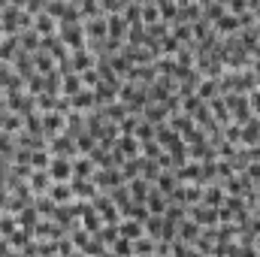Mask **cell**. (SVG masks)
<instances>
[{
	"mask_svg": "<svg viewBox=\"0 0 260 257\" xmlns=\"http://www.w3.org/2000/svg\"><path fill=\"white\" fill-rule=\"evenodd\" d=\"M49 173H52L55 182H70L73 179V164L67 160L64 154H55V160L49 164Z\"/></svg>",
	"mask_w": 260,
	"mask_h": 257,
	"instance_id": "6da1fadb",
	"label": "cell"
},
{
	"mask_svg": "<svg viewBox=\"0 0 260 257\" xmlns=\"http://www.w3.org/2000/svg\"><path fill=\"white\" fill-rule=\"evenodd\" d=\"M61 37L67 40L70 49H85V40H88L82 24H64V27H61Z\"/></svg>",
	"mask_w": 260,
	"mask_h": 257,
	"instance_id": "7a4b0ae2",
	"label": "cell"
},
{
	"mask_svg": "<svg viewBox=\"0 0 260 257\" xmlns=\"http://www.w3.org/2000/svg\"><path fill=\"white\" fill-rule=\"evenodd\" d=\"M94 200H97V206H94V209L103 215V224H118V221H121V212L115 209L112 197H106V200H103V197H94Z\"/></svg>",
	"mask_w": 260,
	"mask_h": 257,
	"instance_id": "3957f363",
	"label": "cell"
},
{
	"mask_svg": "<svg viewBox=\"0 0 260 257\" xmlns=\"http://www.w3.org/2000/svg\"><path fill=\"white\" fill-rule=\"evenodd\" d=\"M49 182H52V173H49V167H46V170L34 167V170H30V176H27V185H30V191H34V194L49 191Z\"/></svg>",
	"mask_w": 260,
	"mask_h": 257,
	"instance_id": "277c9868",
	"label": "cell"
},
{
	"mask_svg": "<svg viewBox=\"0 0 260 257\" xmlns=\"http://www.w3.org/2000/svg\"><path fill=\"white\" fill-rule=\"evenodd\" d=\"M70 188H73V197H82V200H94L97 197V185L88 182V179H82V176H73Z\"/></svg>",
	"mask_w": 260,
	"mask_h": 257,
	"instance_id": "5b68a950",
	"label": "cell"
},
{
	"mask_svg": "<svg viewBox=\"0 0 260 257\" xmlns=\"http://www.w3.org/2000/svg\"><path fill=\"white\" fill-rule=\"evenodd\" d=\"M191 218H194L197 224H215V221H221L218 218V206H206L203 200H200V206L191 209Z\"/></svg>",
	"mask_w": 260,
	"mask_h": 257,
	"instance_id": "8992f818",
	"label": "cell"
},
{
	"mask_svg": "<svg viewBox=\"0 0 260 257\" xmlns=\"http://www.w3.org/2000/svg\"><path fill=\"white\" fill-rule=\"evenodd\" d=\"M49 148H52V154H79V145H76V136H58V139H52L49 142Z\"/></svg>",
	"mask_w": 260,
	"mask_h": 257,
	"instance_id": "52a82bcc",
	"label": "cell"
},
{
	"mask_svg": "<svg viewBox=\"0 0 260 257\" xmlns=\"http://www.w3.org/2000/svg\"><path fill=\"white\" fill-rule=\"evenodd\" d=\"M124 182V173H118V170H112V167H106L103 173H97L94 176V185H100V188H115V185H121Z\"/></svg>",
	"mask_w": 260,
	"mask_h": 257,
	"instance_id": "ba28073f",
	"label": "cell"
},
{
	"mask_svg": "<svg viewBox=\"0 0 260 257\" xmlns=\"http://www.w3.org/2000/svg\"><path fill=\"white\" fill-rule=\"evenodd\" d=\"M176 179L179 182H203V164H182L176 167Z\"/></svg>",
	"mask_w": 260,
	"mask_h": 257,
	"instance_id": "9c48e42d",
	"label": "cell"
},
{
	"mask_svg": "<svg viewBox=\"0 0 260 257\" xmlns=\"http://www.w3.org/2000/svg\"><path fill=\"white\" fill-rule=\"evenodd\" d=\"M239 142L257 145L260 142V118H248V121H245V127L239 130Z\"/></svg>",
	"mask_w": 260,
	"mask_h": 257,
	"instance_id": "30bf717a",
	"label": "cell"
},
{
	"mask_svg": "<svg viewBox=\"0 0 260 257\" xmlns=\"http://www.w3.org/2000/svg\"><path fill=\"white\" fill-rule=\"evenodd\" d=\"M170 197H173L176 203H200V200H203V182H200V185H188V188L170 194Z\"/></svg>",
	"mask_w": 260,
	"mask_h": 257,
	"instance_id": "8fae6325",
	"label": "cell"
},
{
	"mask_svg": "<svg viewBox=\"0 0 260 257\" xmlns=\"http://www.w3.org/2000/svg\"><path fill=\"white\" fill-rule=\"evenodd\" d=\"M106 15H94L88 24H85V37L88 40H100V37H106Z\"/></svg>",
	"mask_w": 260,
	"mask_h": 257,
	"instance_id": "7c38bea8",
	"label": "cell"
},
{
	"mask_svg": "<svg viewBox=\"0 0 260 257\" xmlns=\"http://www.w3.org/2000/svg\"><path fill=\"white\" fill-rule=\"evenodd\" d=\"M94 103H97L94 88H82L79 94H73V97H70V106H73V109H91Z\"/></svg>",
	"mask_w": 260,
	"mask_h": 257,
	"instance_id": "4fadbf2b",
	"label": "cell"
},
{
	"mask_svg": "<svg viewBox=\"0 0 260 257\" xmlns=\"http://www.w3.org/2000/svg\"><path fill=\"white\" fill-rule=\"evenodd\" d=\"M82 227H85V230H91V233H97V230L103 227V215H97V209H94V206H88V209L82 212Z\"/></svg>",
	"mask_w": 260,
	"mask_h": 257,
	"instance_id": "5bb4252c",
	"label": "cell"
},
{
	"mask_svg": "<svg viewBox=\"0 0 260 257\" xmlns=\"http://www.w3.org/2000/svg\"><path fill=\"white\" fill-rule=\"evenodd\" d=\"M118 236H124V239H139V236H145L142 233V221H121L118 224Z\"/></svg>",
	"mask_w": 260,
	"mask_h": 257,
	"instance_id": "9a60e30c",
	"label": "cell"
},
{
	"mask_svg": "<svg viewBox=\"0 0 260 257\" xmlns=\"http://www.w3.org/2000/svg\"><path fill=\"white\" fill-rule=\"evenodd\" d=\"M67 127V118L61 112H55V115H43V130L46 133H61Z\"/></svg>",
	"mask_w": 260,
	"mask_h": 257,
	"instance_id": "2e32d148",
	"label": "cell"
},
{
	"mask_svg": "<svg viewBox=\"0 0 260 257\" xmlns=\"http://www.w3.org/2000/svg\"><path fill=\"white\" fill-rule=\"evenodd\" d=\"M91 173H94V160H91V157H82V154H76V164H73V176L91 179Z\"/></svg>",
	"mask_w": 260,
	"mask_h": 257,
	"instance_id": "e0dca14e",
	"label": "cell"
},
{
	"mask_svg": "<svg viewBox=\"0 0 260 257\" xmlns=\"http://www.w3.org/2000/svg\"><path fill=\"white\" fill-rule=\"evenodd\" d=\"M203 203L206 206H221L224 203V185H209L203 191Z\"/></svg>",
	"mask_w": 260,
	"mask_h": 257,
	"instance_id": "ac0fdd59",
	"label": "cell"
},
{
	"mask_svg": "<svg viewBox=\"0 0 260 257\" xmlns=\"http://www.w3.org/2000/svg\"><path fill=\"white\" fill-rule=\"evenodd\" d=\"M34 27H37V34H43V37L55 34V15H49V12H40V18L34 21Z\"/></svg>",
	"mask_w": 260,
	"mask_h": 257,
	"instance_id": "d6986e66",
	"label": "cell"
},
{
	"mask_svg": "<svg viewBox=\"0 0 260 257\" xmlns=\"http://www.w3.org/2000/svg\"><path fill=\"white\" fill-rule=\"evenodd\" d=\"M70 64L76 73H82V70H88V67L94 64V58H91V52H85V49H76V55L70 58Z\"/></svg>",
	"mask_w": 260,
	"mask_h": 257,
	"instance_id": "ffe728a7",
	"label": "cell"
},
{
	"mask_svg": "<svg viewBox=\"0 0 260 257\" xmlns=\"http://www.w3.org/2000/svg\"><path fill=\"white\" fill-rule=\"evenodd\" d=\"M145 206H148V212H151V215H164V212H167V206H164V194H160V191L148 194V197H145Z\"/></svg>",
	"mask_w": 260,
	"mask_h": 257,
	"instance_id": "44dd1931",
	"label": "cell"
},
{
	"mask_svg": "<svg viewBox=\"0 0 260 257\" xmlns=\"http://www.w3.org/2000/svg\"><path fill=\"white\" fill-rule=\"evenodd\" d=\"M82 88H85V85H82V76H79V73H67V79H64V88H61V91H64L67 97H73V94H79Z\"/></svg>",
	"mask_w": 260,
	"mask_h": 257,
	"instance_id": "7402d4cb",
	"label": "cell"
},
{
	"mask_svg": "<svg viewBox=\"0 0 260 257\" xmlns=\"http://www.w3.org/2000/svg\"><path fill=\"white\" fill-rule=\"evenodd\" d=\"M106 27H109V37H112V40H121V37H124V18L106 15Z\"/></svg>",
	"mask_w": 260,
	"mask_h": 257,
	"instance_id": "603a6c76",
	"label": "cell"
},
{
	"mask_svg": "<svg viewBox=\"0 0 260 257\" xmlns=\"http://www.w3.org/2000/svg\"><path fill=\"white\" fill-rule=\"evenodd\" d=\"M118 151H121V154H136V151H139V139H133V133H121Z\"/></svg>",
	"mask_w": 260,
	"mask_h": 257,
	"instance_id": "cb8c5ba5",
	"label": "cell"
},
{
	"mask_svg": "<svg viewBox=\"0 0 260 257\" xmlns=\"http://www.w3.org/2000/svg\"><path fill=\"white\" fill-rule=\"evenodd\" d=\"M130 194H133V200H136V203H142V200H145V197H148V182H145V179H136V176H133V185H130Z\"/></svg>",
	"mask_w": 260,
	"mask_h": 257,
	"instance_id": "d4e9b609",
	"label": "cell"
},
{
	"mask_svg": "<svg viewBox=\"0 0 260 257\" xmlns=\"http://www.w3.org/2000/svg\"><path fill=\"white\" fill-rule=\"evenodd\" d=\"M18 40H21V49H24V52L40 49V34H37V27H34V30H27V34H21Z\"/></svg>",
	"mask_w": 260,
	"mask_h": 257,
	"instance_id": "484cf974",
	"label": "cell"
},
{
	"mask_svg": "<svg viewBox=\"0 0 260 257\" xmlns=\"http://www.w3.org/2000/svg\"><path fill=\"white\" fill-rule=\"evenodd\" d=\"M37 218H40V212H37V206H27V209H21V212H18V221H21V227H30V230H34V224H37Z\"/></svg>",
	"mask_w": 260,
	"mask_h": 257,
	"instance_id": "4316f807",
	"label": "cell"
},
{
	"mask_svg": "<svg viewBox=\"0 0 260 257\" xmlns=\"http://www.w3.org/2000/svg\"><path fill=\"white\" fill-rule=\"evenodd\" d=\"M49 197H52L55 203H67V200L73 197V188H70V185H64V182H61V185H55V188H49Z\"/></svg>",
	"mask_w": 260,
	"mask_h": 257,
	"instance_id": "83f0119b",
	"label": "cell"
},
{
	"mask_svg": "<svg viewBox=\"0 0 260 257\" xmlns=\"http://www.w3.org/2000/svg\"><path fill=\"white\" fill-rule=\"evenodd\" d=\"M34 103H37V109H58V97L49 94V91H46V94H37Z\"/></svg>",
	"mask_w": 260,
	"mask_h": 257,
	"instance_id": "f1b7e54d",
	"label": "cell"
},
{
	"mask_svg": "<svg viewBox=\"0 0 260 257\" xmlns=\"http://www.w3.org/2000/svg\"><path fill=\"white\" fill-rule=\"evenodd\" d=\"M79 9H82V18L100 15V3H97V0H79Z\"/></svg>",
	"mask_w": 260,
	"mask_h": 257,
	"instance_id": "f546056e",
	"label": "cell"
},
{
	"mask_svg": "<svg viewBox=\"0 0 260 257\" xmlns=\"http://www.w3.org/2000/svg\"><path fill=\"white\" fill-rule=\"evenodd\" d=\"M164 106H148L145 109V121H151V124H164Z\"/></svg>",
	"mask_w": 260,
	"mask_h": 257,
	"instance_id": "4dcf8cb0",
	"label": "cell"
},
{
	"mask_svg": "<svg viewBox=\"0 0 260 257\" xmlns=\"http://www.w3.org/2000/svg\"><path fill=\"white\" fill-rule=\"evenodd\" d=\"M76 145H79V154H88V151L94 148V136H91V133H79V136H76Z\"/></svg>",
	"mask_w": 260,
	"mask_h": 257,
	"instance_id": "1f68e13d",
	"label": "cell"
},
{
	"mask_svg": "<svg viewBox=\"0 0 260 257\" xmlns=\"http://www.w3.org/2000/svg\"><path fill=\"white\" fill-rule=\"evenodd\" d=\"M52 160H49V154L43 151V148H37V151H30V167H40V170H46Z\"/></svg>",
	"mask_w": 260,
	"mask_h": 257,
	"instance_id": "d6a6232c",
	"label": "cell"
},
{
	"mask_svg": "<svg viewBox=\"0 0 260 257\" xmlns=\"http://www.w3.org/2000/svg\"><path fill=\"white\" fill-rule=\"evenodd\" d=\"M15 49H18V43H15V37H9V40H3V43H0V61H6V58H12V55H15Z\"/></svg>",
	"mask_w": 260,
	"mask_h": 257,
	"instance_id": "836d02e7",
	"label": "cell"
},
{
	"mask_svg": "<svg viewBox=\"0 0 260 257\" xmlns=\"http://www.w3.org/2000/svg\"><path fill=\"white\" fill-rule=\"evenodd\" d=\"M24 124H27V130H30V133H40V136L46 133V130H43V118H40V115H30V112H27V115H24Z\"/></svg>",
	"mask_w": 260,
	"mask_h": 257,
	"instance_id": "e575fe53",
	"label": "cell"
},
{
	"mask_svg": "<svg viewBox=\"0 0 260 257\" xmlns=\"http://www.w3.org/2000/svg\"><path fill=\"white\" fill-rule=\"evenodd\" d=\"M79 76H82V85H85V88H94V85L100 82V73H97V70H91V67H88V70H82Z\"/></svg>",
	"mask_w": 260,
	"mask_h": 257,
	"instance_id": "d590c367",
	"label": "cell"
},
{
	"mask_svg": "<svg viewBox=\"0 0 260 257\" xmlns=\"http://www.w3.org/2000/svg\"><path fill=\"white\" fill-rule=\"evenodd\" d=\"M215 91H218L215 79H206V82H200V97H203V100H212V97H215Z\"/></svg>",
	"mask_w": 260,
	"mask_h": 257,
	"instance_id": "8d00e7d4",
	"label": "cell"
},
{
	"mask_svg": "<svg viewBox=\"0 0 260 257\" xmlns=\"http://www.w3.org/2000/svg\"><path fill=\"white\" fill-rule=\"evenodd\" d=\"M139 170H142V157H136V160H130V164H121L124 179H130V176H139Z\"/></svg>",
	"mask_w": 260,
	"mask_h": 257,
	"instance_id": "74e56055",
	"label": "cell"
},
{
	"mask_svg": "<svg viewBox=\"0 0 260 257\" xmlns=\"http://www.w3.org/2000/svg\"><path fill=\"white\" fill-rule=\"evenodd\" d=\"M218 27H221V30H236V27H242V24H239V18H233V15L224 12V15L218 18Z\"/></svg>",
	"mask_w": 260,
	"mask_h": 257,
	"instance_id": "f35d334b",
	"label": "cell"
},
{
	"mask_svg": "<svg viewBox=\"0 0 260 257\" xmlns=\"http://www.w3.org/2000/svg\"><path fill=\"white\" fill-rule=\"evenodd\" d=\"M170 124H173V127L179 130V133H191V130H194V124H191V118H185V115H176V118H173Z\"/></svg>",
	"mask_w": 260,
	"mask_h": 257,
	"instance_id": "ab89813d",
	"label": "cell"
},
{
	"mask_svg": "<svg viewBox=\"0 0 260 257\" xmlns=\"http://www.w3.org/2000/svg\"><path fill=\"white\" fill-rule=\"evenodd\" d=\"M173 188H176V176L164 173V176H160V185H157V191H160V194H173Z\"/></svg>",
	"mask_w": 260,
	"mask_h": 257,
	"instance_id": "60d3db41",
	"label": "cell"
},
{
	"mask_svg": "<svg viewBox=\"0 0 260 257\" xmlns=\"http://www.w3.org/2000/svg\"><path fill=\"white\" fill-rule=\"evenodd\" d=\"M0 124H3L6 130H18L21 127V118H18V115H6V112H0Z\"/></svg>",
	"mask_w": 260,
	"mask_h": 257,
	"instance_id": "b9f144b4",
	"label": "cell"
},
{
	"mask_svg": "<svg viewBox=\"0 0 260 257\" xmlns=\"http://www.w3.org/2000/svg\"><path fill=\"white\" fill-rule=\"evenodd\" d=\"M157 18H160V9L157 6H145L142 9V21L145 24H157Z\"/></svg>",
	"mask_w": 260,
	"mask_h": 257,
	"instance_id": "7bdbcfd3",
	"label": "cell"
},
{
	"mask_svg": "<svg viewBox=\"0 0 260 257\" xmlns=\"http://www.w3.org/2000/svg\"><path fill=\"white\" fill-rule=\"evenodd\" d=\"M151 133H154L151 121H145V124H136V133H133V136H136L139 142H145V139H151Z\"/></svg>",
	"mask_w": 260,
	"mask_h": 257,
	"instance_id": "ee69618b",
	"label": "cell"
},
{
	"mask_svg": "<svg viewBox=\"0 0 260 257\" xmlns=\"http://www.w3.org/2000/svg\"><path fill=\"white\" fill-rule=\"evenodd\" d=\"M203 103H206V100H203L200 94H197V97H191V94H188V97H185V112H191V115H194V112L200 109V106H203Z\"/></svg>",
	"mask_w": 260,
	"mask_h": 257,
	"instance_id": "f6af8a7d",
	"label": "cell"
},
{
	"mask_svg": "<svg viewBox=\"0 0 260 257\" xmlns=\"http://www.w3.org/2000/svg\"><path fill=\"white\" fill-rule=\"evenodd\" d=\"M37 67H40V73H46V76L55 70V67H52V58H49V55H43V52L37 55Z\"/></svg>",
	"mask_w": 260,
	"mask_h": 257,
	"instance_id": "bcb514c9",
	"label": "cell"
},
{
	"mask_svg": "<svg viewBox=\"0 0 260 257\" xmlns=\"http://www.w3.org/2000/svg\"><path fill=\"white\" fill-rule=\"evenodd\" d=\"M12 233H15V221H12V218H0V236L9 239Z\"/></svg>",
	"mask_w": 260,
	"mask_h": 257,
	"instance_id": "7dc6e473",
	"label": "cell"
},
{
	"mask_svg": "<svg viewBox=\"0 0 260 257\" xmlns=\"http://www.w3.org/2000/svg\"><path fill=\"white\" fill-rule=\"evenodd\" d=\"M160 49H164V52H179V40H176V37H164Z\"/></svg>",
	"mask_w": 260,
	"mask_h": 257,
	"instance_id": "c3c4849f",
	"label": "cell"
},
{
	"mask_svg": "<svg viewBox=\"0 0 260 257\" xmlns=\"http://www.w3.org/2000/svg\"><path fill=\"white\" fill-rule=\"evenodd\" d=\"M221 15H224V9H221V3H215V6H209V15H206V18H209V21H218Z\"/></svg>",
	"mask_w": 260,
	"mask_h": 257,
	"instance_id": "681fc988",
	"label": "cell"
},
{
	"mask_svg": "<svg viewBox=\"0 0 260 257\" xmlns=\"http://www.w3.org/2000/svg\"><path fill=\"white\" fill-rule=\"evenodd\" d=\"M227 3H230V9H233V12H236V15H239V12H245V9H248V0H227Z\"/></svg>",
	"mask_w": 260,
	"mask_h": 257,
	"instance_id": "f907efd6",
	"label": "cell"
},
{
	"mask_svg": "<svg viewBox=\"0 0 260 257\" xmlns=\"http://www.w3.org/2000/svg\"><path fill=\"white\" fill-rule=\"evenodd\" d=\"M145 154H148V157H157V154H160V145H154L151 139H145Z\"/></svg>",
	"mask_w": 260,
	"mask_h": 257,
	"instance_id": "816d5d0a",
	"label": "cell"
},
{
	"mask_svg": "<svg viewBox=\"0 0 260 257\" xmlns=\"http://www.w3.org/2000/svg\"><path fill=\"white\" fill-rule=\"evenodd\" d=\"M179 236H185V239H194V236H197V224H185Z\"/></svg>",
	"mask_w": 260,
	"mask_h": 257,
	"instance_id": "f5cc1de1",
	"label": "cell"
},
{
	"mask_svg": "<svg viewBox=\"0 0 260 257\" xmlns=\"http://www.w3.org/2000/svg\"><path fill=\"white\" fill-rule=\"evenodd\" d=\"M188 37H191V27H185V24H182V27H176V40H179V43H185Z\"/></svg>",
	"mask_w": 260,
	"mask_h": 257,
	"instance_id": "db71d44e",
	"label": "cell"
},
{
	"mask_svg": "<svg viewBox=\"0 0 260 257\" xmlns=\"http://www.w3.org/2000/svg\"><path fill=\"white\" fill-rule=\"evenodd\" d=\"M12 6H27V0H9Z\"/></svg>",
	"mask_w": 260,
	"mask_h": 257,
	"instance_id": "11a10c76",
	"label": "cell"
},
{
	"mask_svg": "<svg viewBox=\"0 0 260 257\" xmlns=\"http://www.w3.org/2000/svg\"><path fill=\"white\" fill-rule=\"evenodd\" d=\"M197 3H200V6H209V3H212V0H197Z\"/></svg>",
	"mask_w": 260,
	"mask_h": 257,
	"instance_id": "9f6ffc18",
	"label": "cell"
},
{
	"mask_svg": "<svg viewBox=\"0 0 260 257\" xmlns=\"http://www.w3.org/2000/svg\"><path fill=\"white\" fill-rule=\"evenodd\" d=\"M221 3H224V0H221Z\"/></svg>",
	"mask_w": 260,
	"mask_h": 257,
	"instance_id": "6f0895ef",
	"label": "cell"
}]
</instances>
